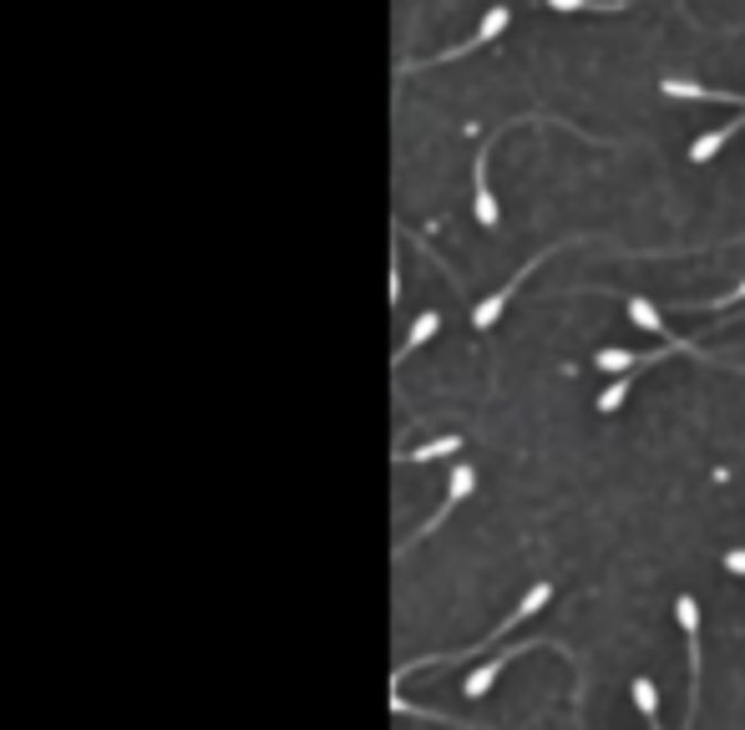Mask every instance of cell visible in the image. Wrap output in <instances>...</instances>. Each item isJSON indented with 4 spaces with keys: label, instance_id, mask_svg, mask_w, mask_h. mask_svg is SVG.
<instances>
[{
    "label": "cell",
    "instance_id": "1",
    "mask_svg": "<svg viewBox=\"0 0 745 730\" xmlns=\"http://www.w3.org/2000/svg\"><path fill=\"white\" fill-rule=\"evenodd\" d=\"M548 599H553V584H532L528 594H522V604H517V609L507 614V619L497 624V629H493V635H487V639H482V645H472V649H452V655H416V659H406V665H401V670H396V680H391V685L411 680V675H416V670H436V665H457V659H472V655H482V649H487V645H497V639H503V635H507V629H513L517 619H528V614H538Z\"/></svg>",
    "mask_w": 745,
    "mask_h": 730
},
{
    "label": "cell",
    "instance_id": "2",
    "mask_svg": "<svg viewBox=\"0 0 745 730\" xmlns=\"http://www.w3.org/2000/svg\"><path fill=\"white\" fill-rule=\"evenodd\" d=\"M507 21H513V11H507V6H493V11L482 16V25H477V37H472V41H457L452 51H436V56H421V61H401V72H426V66H442V61H457V56H467V51H482L487 41L503 37Z\"/></svg>",
    "mask_w": 745,
    "mask_h": 730
},
{
    "label": "cell",
    "instance_id": "3",
    "mask_svg": "<svg viewBox=\"0 0 745 730\" xmlns=\"http://www.w3.org/2000/svg\"><path fill=\"white\" fill-rule=\"evenodd\" d=\"M472 487H477V472H472V467H457V472H452V482H446V503L436 507V513L426 517V523H421L416 533H411V538H401V543H396V553H401V558H406V553L416 548L421 538H432L436 527H442L446 517H452V513H457V507H462V503H467V497H472Z\"/></svg>",
    "mask_w": 745,
    "mask_h": 730
},
{
    "label": "cell",
    "instance_id": "4",
    "mask_svg": "<svg viewBox=\"0 0 745 730\" xmlns=\"http://www.w3.org/2000/svg\"><path fill=\"white\" fill-rule=\"evenodd\" d=\"M674 614H680V629H685V645H690V710H685V720H695V710H700V604L690 599V594H680V599H674Z\"/></svg>",
    "mask_w": 745,
    "mask_h": 730
},
{
    "label": "cell",
    "instance_id": "5",
    "mask_svg": "<svg viewBox=\"0 0 745 730\" xmlns=\"http://www.w3.org/2000/svg\"><path fill=\"white\" fill-rule=\"evenodd\" d=\"M558 249H563V244H548V249H542L538 259H528V264H522V269H517V275H513V285H503V289H497V295H493V300H482V305H477V315H472V325H477V330H493V325L503 320L507 300H513V295H517V285H522V279H528V275H538V264H542V259H553Z\"/></svg>",
    "mask_w": 745,
    "mask_h": 730
},
{
    "label": "cell",
    "instance_id": "6",
    "mask_svg": "<svg viewBox=\"0 0 745 730\" xmlns=\"http://www.w3.org/2000/svg\"><path fill=\"white\" fill-rule=\"evenodd\" d=\"M528 649H558V645H553V639H542V645H532V639H528V645H507L503 655H493V659H487V665H477V670L467 675V685H462V695H467V700H482V695H487V690H493V685H497V675H503V665H507V659L528 655Z\"/></svg>",
    "mask_w": 745,
    "mask_h": 730
},
{
    "label": "cell",
    "instance_id": "7",
    "mask_svg": "<svg viewBox=\"0 0 745 730\" xmlns=\"http://www.w3.org/2000/svg\"><path fill=\"white\" fill-rule=\"evenodd\" d=\"M507 127V122H503ZM497 127V132H503ZM497 132L493 137H487V143H482V153H477V163H472V183H477V224L482 228H497V198H493V183H487V163H493V147H497Z\"/></svg>",
    "mask_w": 745,
    "mask_h": 730
},
{
    "label": "cell",
    "instance_id": "8",
    "mask_svg": "<svg viewBox=\"0 0 745 730\" xmlns=\"http://www.w3.org/2000/svg\"><path fill=\"white\" fill-rule=\"evenodd\" d=\"M436 330H442V310H426V315H416V325H411L406 330V340H401V350H396V366H406L411 356H416L421 346H426V340L436 336Z\"/></svg>",
    "mask_w": 745,
    "mask_h": 730
},
{
    "label": "cell",
    "instance_id": "9",
    "mask_svg": "<svg viewBox=\"0 0 745 730\" xmlns=\"http://www.w3.org/2000/svg\"><path fill=\"white\" fill-rule=\"evenodd\" d=\"M741 127H745V112H741L735 122H725V127H715V132H705V137H695V143H690V163H710V157L721 153V147L731 143Z\"/></svg>",
    "mask_w": 745,
    "mask_h": 730
},
{
    "label": "cell",
    "instance_id": "10",
    "mask_svg": "<svg viewBox=\"0 0 745 730\" xmlns=\"http://www.w3.org/2000/svg\"><path fill=\"white\" fill-rule=\"evenodd\" d=\"M462 436H436V442L416 446V452H396V462H442V456H457Z\"/></svg>",
    "mask_w": 745,
    "mask_h": 730
},
{
    "label": "cell",
    "instance_id": "11",
    "mask_svg": "<svg viewBox=\"0 0 745 730\" xmlns=\"http://www.w3.org/2000/svg\"><path fill=\"white\" fill-rule=\"evenodd\" d=\"M629 320L639 325V330H650V336H670V325H664V315L654 310L644 295H629Z\"/></svg>",
    "mask_w": 745,
    "mask_h": 730
},
{
    "label": "cell",
    "instance_id": "12",
    "mask_svg": "<svg viewBox=\"0 0 745 730\" xmlns=\"http://www.w3.org/2000/svg\"><path fill=\"white\" fill-rule=\"evenodd\" d=\"M629 690H634V706H639V716L650 720V726H660V695H654V680H644V675H639V680L629 685Z\"/></svg>",
    "mask_w": 745,
    "mask_h": 730
},
{
    "label": "cell",
    "instance_id": "13",
    "mask_svg": "<svg viewBox=\"0 0 745 730\" xmlns=\"http://www.w3.org/2000/svg\"><path fill=\"white\" fill-rule=\"evenodd\" d=\"M553 11H624L634 0H548Z\"/></svg>",
    "mask_w": 745,
    "mask_h": 730
},
{
    "label": "cell",
    "instance_id": "14",
    "mask_svg": "<svg viewBox=\"0 0 745 730\" xmlns=\"http://www.w3.org/2000/svg\"><path fill=\"white\" fill-rule=\"evenodd\" d=\"M741 300H745V285H735L731 295H721V300H705L700 310H731V305H741Z\"/></svg>",
    "mask_w": 745,
    "mask_h": 730
},
{
    "label": "cell",
    "instance_id": "15",
    "mask_svg": "<svg viewBox=\"0 0 745 730\" xmlns=\"http://www.w3.org/2000/svg\"><path fill=\"white\" fill-rule=\"evenodd\" d=\"M725 568H731V574H745V553L731 548V553H725Z\"/></svg>",
    "mask_w": 745,
    "mask_h": 730
}]
</instances>
